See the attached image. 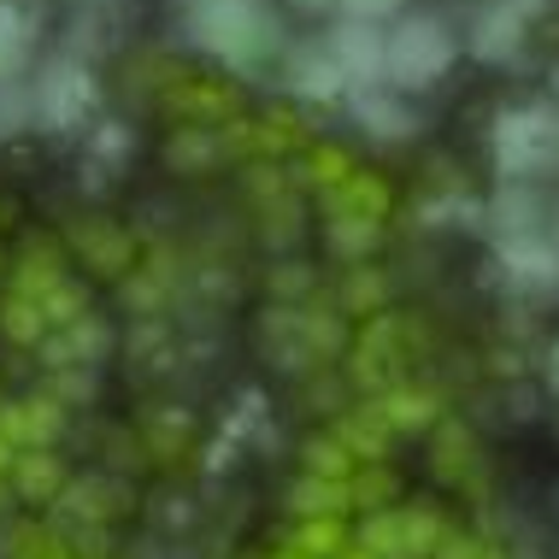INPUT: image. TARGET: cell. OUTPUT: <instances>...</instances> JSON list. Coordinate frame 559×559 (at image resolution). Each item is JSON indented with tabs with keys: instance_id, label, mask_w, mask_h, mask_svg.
<instances>
[{
	"instance_id": "cell-1",
	"label": "cell",
	"mask_w": 559,
	"mask_h": 559,
	"mask_svg": "<svg viewBox=\"0 0 559 559\" xmlns=\"http://www.w3.org/2000/svg\"><path fill=\"white\" fill-rule=\"evenodd\" d=\"M177 24L201 53L241 71L283 53V24L271 12V0H177Z\"/></svg>"
},
{
	"instance_id": "cell-2",
	"label": "cell",
	"mask_w": 559,
	"mask_h": 559,
	"mask_svg": "<svg viewBox=\"0 0 559 559\" xmlns=\"http://www.w3.org/2000/svg\"><path fill=\"white\" fill-rule=\"evenodd\" d=\"M489 142H495V165H501L507 183L559 177V107H548V100L507 107L501 118H495Z\"/></svg>"
},
{
	"instance_id": "cell-3",
	"label": "cell",
	"mask_w": 559,
	"mask_h": 559,
	"mask_svg": "<svg viewBox=\"0 0 559 559\" xmlns=\"http://www.w3.org/2000/svg\"><path fill=\"white\" fill-rule=\"evenodd\" d=\"M453 53H460V41L436 12H406L395 29H383V83H395V95L430 88L448 78Z\"/></svg>"
},
{
	"instance_id": "cell-4",
	"label": "cell",
	"mask_w": 559,
	"mask_h": 559,
	"mask_svg": "<svg viewBox=\"0 0 559 559\" xmlns=\"http://www.w3.org/2000/svg\"><path fill=\"white\" fill-rule=\"evenodd\" d=\"M29 100H36V124L41 130H78L88 112H95V71L83 66V59H48V71L36 78L29 88Z\"/></svg>"
},
{
	"instance_id": "cell-5",
	"label": "cell",
	"mask_w": 559,
	"mask_h": 559,
	"mask_svg": "<svg viewBox=\"0 0 559 559\" xmlns=\"http://www.w3.org/2000/svg\"><path fill=\"white\" fill-rule=\"evenodd\" d=\"M324 53L336 59L347 95H354V88H383V24L342 19V24L324 36Z\"/></svg>"
},
{
	"instance_id": "cell-6",
	"label": "cell",
	"mask_w": 559,
	"mask_h": 559,
	"mask_svg": "<svg viewBox=\"0 0 559 559\" xmlns=\"http://www.w3.org/2000/svg\"><path fill=\"white\" fill-rule=\"evenodd\" d=\"M289 88L307 100H342L347 95V83H342L336 59L324 53V41H307V48L289 53Z\"/></svg>"
},
{
	"instance_id": "cell-7",
	"label": "cell",
	"mask_w": 559,
	"mask_h": 559,
	"mask_svg": "<svg viewBox=\"0 0 559 559\" xmlns=\"http://www.w3.org/2000/svg\"><path fill=\"white\" fill-rule=\"evenodd\" d=\"M524 12H531V7H519V0L489 7L477 19V29H472V53L477 59H512V53H519V41H524Z\"/></svg>"
},
{
	"instance_id": "cell-8",
	"label": "cell",
	"mask_w": 559,
	"mask_h": 559,
	"mask_svg": "<svg viewBox=\"0 0 559 559\" xmlns=\"http://www.w3.org/2000/svg\"><path fill=\"white\" fill-rule=\"evenodd\" d=\"M501 265L519 283H531V289L559 283V248H554L548 236H512V241H501Z\"/></svg>"
},
{
	"instance_id": "cell-9",
	"label": "cell",
	"mask_w": 559,
	"mask_h": 559,
	"mask_svg": "<svg viewBox=\"0 0 559 559\" xmlns=\"http://www.w3.org/2000/svg\"><path fill=\"white\" fill-rule=\"evenodd\" d=\"M354 118L377 135H389V142H401V135L418 130V118L406 100H395V88H354Z\"/></svg>"
},
{
	"instance_id": "cell-10",
	"label": "cell",
	"mask_w": 559,
	"mask_h": 559,
	"mask_svg": "<svg viewBox=\"0 0 559 559\" xmlns=\"http://www.w3.org/2000/svg\"><path fill=\"white\" fill-rule=\"evenodd\" d=\"M495 230H501V241L512 236H542V206H536V189L531 183H501V194H495Z\"/></svg>"
},
{
	"instance_id": "cell-11",
	"label": "cell",
	"mask_w": 559,
	"mask_h": 559,
	"mask_svg": "<svg viewBox=\"0 0 559 559\" xmlns=\"http://www.w3.org/2000/svg\"><path fill=\"white\" fill-rule=\"evenodd\" d=\"M29 36H36V19L12 0H0V83H19L24 59H29Z\"/></svg>"
},
{
	"instance_id": "cell-12",
	"label": "cell",
	"mask_w": 559,
	"mask_h": 559,
	"mask_svg": "<svg viewBox=\"0 0 559 559\" xmlns=\"http://www.w3.org/2000/svg\"><path fill=\"white\" fill-rule=\"evenodd\" d=\"M12 477H19V489L29 495V501H48V495L59 489V460L53 453H41V448H29V453H19V460H12Z\"/></svg>"
},
{
	"instance_id": "cell-13",
	"label": "cell",
	"mask_w": 559,
	"mask_h": 559,
	"mask_svg": "<svg viewBox=\"0 0 559 559\" xmlns=\"http://www.w3.org/2000/svg\"><path fill=\"white\" fill-rule=\"evenodd\" d=\"M389 206V194L377 177H359V171H347L342 183H336V213H354V218H377Z\"/></svg>"
},
{
	"instance_id": "cell-14",
	"label": "cell",
	"mask_w": 559,
	"mask_h": 559,
	"mask_svg": "<svg viewBox=\"0 0 559 559\" xmlns=\"http://www.w3.org/2000/svg\"><path fill=\"white\" fill-rule=\"evenodd\" d=\"M29 124H36V100H29V88L0 83V135H19Z\"/></svg>"
},
{
	"instance_id": "cell-15",
	"label": "cell",
	"mask_w": 559,
	"mask_h": 559,
	"mask_svg": "<svg viewBox=\"0 0 559 559\" xmlns=\"http://www.w3.org/2000/svg\"><path fill=\"white\" fill-rule=\"evenodd\" d=\"M330 241H336L342 253H366L377 241V218H354V213H336V230H330Z\"/></svg>"
},
{
	"instance_id": "cell-16",
	"label": "cell",
	"mask_w": 559,
	"mask_h": 559,
	"mask_svg": "<svg viewBox=\"0 0 559 559\" xmlns=\"http://www.w3.org/2000/svg\"><path fill=\"white\" fill-rule=\"evenodd\" d=\"M406 0H342V19H366V24H383L395 19Z\"/></svg>"
},
{
	"instance_id": "cell-17",
	"label": "cell",
	"mask_w": 559,
	"mask_h": 559,
	"mask_svg": "<svg viewBox=\"0 0 559 559\" xmlns=\"http://www.w3.org/2000/svg\"><path fill=\"white\" fill-rule=\"evenodd\" d=\"M336 542H342V536H336V524H330V519H319L307 536H300V548H307V554H330Z\"/></svg>"
},
{
	"instance_id": "cell-18",
	"label": "cell",
	"mask_w": 559,
	"mask_h": 559,
	"mask_svg": "<svg viewBox=\"0 0 559 559\" xmlns=\"http://www.w3.org/2000/svg\"><path fill=\"white\" fill-rule=\"evenodd\" d=\"M319 177H347V159L342 154H319Z\"/></svg>"
},
{
	"instance_id": "cell-19",
	"label": "cell",
	"mask_w": 559,
	"mask_h": 559,
	"mask_svg": "<svg viewBox=\"0 0 559 559\" xmlns=\"http://www.w3.org/2000/svg\"><path fill=\"white\" fill-rule=\"evenodd\" d=\"M289 7H300V12H330V7H342V0H289Z\"/></svg>"
},
{
	"instance_id": "cell-20",
	"label": "cell",
	"mask_w": 559,
	"mask_h": 559,
	"mask_svg": "<svg viewBox=\"0 0 559 559\" xmlns=\"http://www.w3.org/2000/svg\"><path fill=\"white\" fill-rule=\"evenodd\" d=\"M83 7H107V0H83Z\"/></svg>"
},
{
	"instance_id": "cell-21",
	"label": "cell",
	"mask_w": 559,
	"mask_h": 559,
	"mask_svg": "<svg viewBox=\"0 0 559 559\" xmlns=\"http://www.w3.org/2000/svg\"><path fill=\"white\" fill-rule=\"evenodd\" d=\"M519 7H536V0H519Z\"/></svg>"
}]
</instances>
